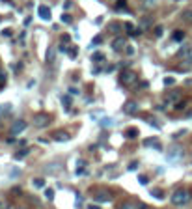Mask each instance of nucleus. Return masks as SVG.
Returning a JSON list of instances; mask_svg holds the SVG:
<instances>
[{
  "instance_id": "nucleus-34",
  "label": "nucleus",
  "mask_w": 192,
  "mask_h": 209,
  "mask_svg": "<svg viewBox=\"0 0 192 209\" xmlns=\"http://www.w3.org/2000/svg\"><path fill=\"white\" fill-rule=\"evenodd\" d=\"M62 22H71V17L69 15H62Z\"/></svg>"
},
{
  "instance_id": "nucleus-12",
  "label": "nucleus",
  "mask_w": 192,
  "mask_h": 209,
  "mask_svg": "<svg viewBox=\"0 0 192 209\" xmlns=\"http://www.w3.org/2000/svg\"><path fill=\"white\" fill-rule=\"evenodd\" d=\"M54 60H56V47L52 45V47L47 49V58H45V62H47V64H54Z\"/></svg>"
},
{
  "instance_id": "nucleus-35",
  "label": "nucleus",
  "mask_w": 192,
  "mask_h": 209,
  "mask_svg": "<svg viewBox=\"0 0 192 209\" xmlns=\"http://www.w3.org/2000/svg\"><path fill=\"white\" fill-rule=\"evenodd\" d=\"M119 28H121V26H119L118 22H114V24H112V32H119Z\"/></svg>"
},
{
  "instance_id": "nucleus-40",
  "label": "nucleus",
  "mask_w": 192,
  "mask_h": 209,
  "mask_svg": "<svg viewBox=\"0 0 192 209\" xmlns=\"http://www.w3.org/2000/svg\"><path fill=\"white\" fill-rule=\"evenodd\" d=\"M19 209H22V207H19Z\"/></svg>"
},
{
  "instance_id": "nucleus-41",
  "label": "nucleus",
  "mask_w": 192,
  "mask_h": 209,
  "mask_svg": "<svg viewBox=\"0 0 192 209\" xmlns=\"http://www.w3.org/2000/svg\"><path fill=\"white\" fill-rule=\"evenodd\" d=\"M0 110H2V108H0Z\"/></svg>"
},
{
  "instance_id": "nucleus-6",
  "label": "nucleus",
  "mask_w": 192,
  "mask_h": 209,
  "mask_svg": "<svg viewBox=\"0 0 192 209\" xmlns=\"http://www.w3.org/2000/svg\"><path fill=\"white\" fill-rule=\"evenodd\" d=\"M49 121H50V118H49V116H45V114H37V116L34 118V125H35V127H39V129H41V127H47V125H49Z\"/></svg>"
},
{
  "instance_id": "nucleus-42",
  "label": "nucleus",
  "mask_w": 192,
  "mask_h": 209,
  "mask_svg": "<svg viewBox=\"0 0 192 209\" xmlns=\"http://www.w3.org/2000/svg\"><path fill=\"white\" fill-rule=\"evenodd\" d=\"M6 2H7V0H6Z\"/></svg>"
},
{
  "instance_id": "nucleus-21",
  "label": "nucleus",
  "mask_w": 192,
  "mask_h": 209,
  "mask_svg": "<svg viewBox=\"0 0 192 209\" xmlns=\"http://www.w3.org/2000/svg\"><path fill=\"white\" fill-rule=\"evenodd\" d=\"M183 37H185V34H183V32H179V30H177V32H174V39H176V41H181Z\"/></svg>"
},
{
  "instance_id": "nucleus-18",
  "label": "nucleus",
  "mask_w": 192,
  "mask_h": 209,
  "mask_svg": "<svg viewBox=\"0 0 192 209\" xmlns=\"http://www.w3.org/2000/svg\"><path fill=\"white\" fill-rule=\"evenodd\" d=\"M119 209H138V206L133 204V202H123V204L119 206Z\"/></svg>"
},
{
  "instance_id": "nucleus-30",
  "label": "nucleus",
  "mask_w": 192,
  "mask_h": 209,
  "mask_svg": "<svg viewBox=\"0 0 192 209\" xmlns=\"http://www.w3.org/2000/svg\"><path fill=\"white\" fill-rule=\"evenodd\" d=\"M101 41H103V37H101V36H95V37H93V41H91V43H93V45H99V43H101Z\"/></svg>"
},
{
  "instance_id": "nucleus-33",
  "label": "nucleus",
  "mask_w": 192,
  "mask_h": 209,
  "mask_svg": "<svg viewBox=\"0 0 192 209\" xmlns=\"http://www.w3.org/2000/svg\"><path fill=\"white\" fill-rule=\"evenodd\" d=\"M151 194H153L155 198H162V192H161V191H151Z\"/></svg>"
},
{
  "instance_id": "nucleus-25",
  "label": "nucleus",
  "mask_w": 192,
  "mask_h": 209,
  "mask_svg": "<svg viewBox=\"0 0 192 209\" xmlns=\"http://www.w3.org/2000/svg\"><path fill=\"white\" fill-rule=\"evenodd\" d=\"M176 108H177V110H185V108H187V103H185V101H179V103L176 105Z\"/></svg>"
},
{
  "instance_id": "nucleus-9",
  "label": "nucleus",
  "mask_w": 192,
  "mask_h": 209,
  "mask_svg": "<svg viewBox=\"0 0 192 209\" xmlns=\"http://www.w3.org/2000/svg\"><path fill=\"white\" fill-rule=\"evenodd\" d=\"M39 17L43 19V21H50V17H52V13H50V7L49 6H39Z\"/></svg>"
},
{
  "instance_id": "nucleus-20",
  "label": "nucleus",
  "mask_w": 192,
  "mask_h": 209,
  "mask_svg": "<svg viewBox=\"0 0 192 209\" xmlns=\"http://www.w3.org/2000/svg\"><path fill=\"white\" fill-rule=\"evenodd\" d=\"M45 198H47V200H54V191H52V189H47V191H45Z\"/></svg>"
},
{
  "instance_id": "nucleus-3",
  "label": "nucleus",
  "mask_w": 192,
  "mask_h": 209,
  "mask_svg": "<svg viewBox=\"0 0 192 209\" xmlns=\"http://www.w3.org/2000/svg\"><path fill=\"white\" fill-rule=\"evenodd\" d=\"M179 58L185 64H192V45H183L179 50Z\"/></svg>"
},
{
  "instance_id": "nucleus-29",
  "label": "nucleus",
  "mask_w": 192,
  "mask_h": 209,
  "mask_svg": "<svg viewBox=\"0 0 192 209\" xmlns=\"http://www.w3.org/2000/svg\"><path fill=\"white\" fill-rule=\"evenodd\" d=\"M69 93H71V95H78V93H80V90H78V88H75V86H71V88H69Z\"/></svg>"
},
{
  "instance_id": "nucleus-37",
  "label": "nucleus",
  "mask_w": 192,
  "mask_h": 209,
  "mask_svg": "<svg viewBox=\"0 0 192 209\" xmlns=\"http://www.w3.org/2000/svg\"><path fill=\"white\" fill-rule=\"evenodd\" d=\"M136 168H138V163H131L129 164V170H136Z\"/></svg>"
},
{
  "instance_id": "nucleus-7",
  "label": "nucleus",
  "mask_w": 192,
  "mask_h": 209,
  "mask_svg": "<svg viewBox=\"0 0 192 209\" xmlns=\"http://www.w3.org/2000/svg\"><path fill=\"white\" fill-rule=\"evenodd\" d=\"M112 200V196L106 192V191H99V192H95V202H99V204H106V202H110Z\"/></svg>"
},
{
  "instance_id": "nucleus-36",
  "label": "nucleus",
  "mask_w": 192,
  "mask_h": 209,
  "mask_svg": "<svg viewBox=\"0 0 192 209\" xmlns=\"http://www.w3.org/2000/svg\"><path fill=\"white\" fill-rule=\"evenodd\" d=\"M174 82H176V80H174V78H172V77H170V78H168V77H166V78H164V84H166V86H168V84H174Z\"/></svg>"
},
{
  "instance_id": "nucleus-4",
  "label": "nucleus",
  "mask_w": 192,
  "mask_h": 209,
  "mask_svg": "<svg viewBox=\"0 0 192 209\" xmlns=\"http://www.w3.org/2000/svg\"><path fill=\"white\" fill-rule=\"evenodd\" d=\"M121 82L127 84V86L134 84V82H136V73H134V71H123V73H121Z\"/></svg>"
},
{
  "instance_id": "nucleus-8",
  "label": "nucleus",
  "mask_w": 192,
  "mask_h": 209,
  "mask_svg": "<svg viewBox=\"0 0 192 209\" xmlns=\"http://www.w3.org/2000/svg\"><path fill=\"white\" fill-rule=\"evenodd\" d=\"M181 101V92L179 90H172L170 93H168V97H166V103H179Z\"/></svg>"
},
{
  "instance_id": "nucleus-17",
  "label": "nucleus",
  "mask_w": 192,
  "mask_h": 209,
  "mask_svg": "<svg viewBox=\"0 0 192 209\" xmlns=\"http://www.w3.org/2000/svg\"><path fill=\"white\" fill-rule=\"evenodd\" d=\"M127 138H136L138 136V129H134V127H131V129H127Z\"/></svg>"
},
{
  "instance_id": "nucleus-10",
  "label": "nucleus",
  "mask_w": 192,
  "mask_h": 209,
  "mask_svg": "<svg viewBox=\"0 0 192 209\" xmlns=\"http://www.w3.org/2000/svg\"><path fill=\"white\" fill-rule=\"evenodd\" d=\"M52 138H54L56 142H67L71 136H69V133H65V131H56V133L52 135Z\"/></svg>"
},
{
  "instance_id": "nucleus-1",
  "label": "nucleus",
  "mask_w": 192,
  "mask_h": 209,
  "mask_svg": "<svg viewBox=\"0 0 192 209\" xmlns=\"http://www.w3.org/2000/svg\"><path fill=\"white\" fill-rule=\"evenodd\" d=\"M192 194L190 191H187V189H177L174 194H172V204L174 206H187L189 202H190Z\"/></svg>"
},
{
  "instance_id": "nucleus-19",
  "label": "nucleus",
  "mask_w": 192,
  "mask_h": 209,
  "mask_svg": "<svg viewBox=\"0 0 192 209\" xmlns=\"http://www.w3.org/2000/svg\"><path fill=\"white\" fill-rule=\"evenodd\" d=\"M30 153V148H24V150H21V151H17L15 153V159H22L24 155H28Z\"/></svg>"
},
{
  "instance_id": "nucleus-23",
  "label": "nucleus",
  "mask_w": 192,
  "mask_h": 209,
  "mask_svg": "<svg viewBox=\"0 0 192 209\" xmlns=\"http://www.w3.org/2000/svg\"><path fill=\"white\" fill-rule=\"evenodd\" d=\"M183 19L192 22V11H190V9H189V11H183Z\"/></svg>"
},
{
  "instance_id": "nucleus-27",
  "label": "nucleus",
  "mask_w": 192,
  "mask_h": 209,
  "mask_svg": "<svg viewBox=\"0 0 192 209\" xmlns=\"http://www.w3.org/2000/svg\"><path fill=\"white\" fill-rule=\"evenodd\" d=\"M162 32H164V30H162V26H155V36H157V37H161V36H162Z\"/></svg>"
},
{
  "instance_id": "nucleus-22",
  "label": "nucleus",
  "mask_w": 192,
  "mask_h": 209,
  "mask_svg": "<svg viewBox=\"0 0 192 209\" xmlns=\"http://www.w3.org/2000/svg\"><path fill=\"white\" fill-rule=\"evenodd\" d=\"M149 24H151V21H149V19H142V21H140V28H148Z\"/></svg>"
},
{
  "instance_id": "nucleus-11",
  "label": "nucleus",
  "mask_w": 192,
  "mask_h": 209,
  "mask_svg": "<svg viewBox=\"0 0 192 209\" xmlns=\"http://www.w3.org/2000/svg\"><path fill=\"white\" fill-rule=\"evenodd\" d=\"M179 157H183V150H181V148L176 146V148H172V150L168 151V159H170V161H176V159H179Z\"/></svg>"
},
{
  "instance_id": "nucleus-28",
  "label": "nucleus",
  "mask_w": 192,
  "mask_h": 209,
  "mask_svg": "<svg viewBox=\"0 0 192 209\" xmlns=\"http://www.w3.org/2000/svg\"><path fill=\"white\" fill-rule=\"evenodd\" d=\"M103 58H105V56H103L101 52H97V54H93V58H91V60H93V62H101Z\"/></svg>"
},
{
  "instance_id": "nucleus-13",
  "label": "nucleus",
  "mask_w": 192,
  "mask_h": 209,
  "mask_svg": "<svg viewBox=\"0 0 192 209\" xmlns=\"http://www.w3.org/2000/svg\"><path fill=\"white\" fill-rule=\"evenodd\" d=\"M112 49H114V50H123V49H125V39H123V37H118V39L114 41Z\"/></svg>"
},
{
  "instance_id": "nucleus-26",
  "label": "nucleus",
  "mask_w": 192,
  "mask_h": 209,
  "mask_svg": "<svg viewBox=\"0 0 192 209\" xmlns=\"http://www.w3.org/2000/svg\"><path fill=\"white\" fill-rule=\"evenodd\" d=\"M116 7H127V0H118L116 2Z\"/></svg>"
},
{
  "instance_id": "nucleus-38",
  "label": "nucleus",
  "mask_w": 192,
  "mask_h": 209,
  "mask_svg": "<svg viewBox=\"0 0 192 209\" xmlns=\"http://www.w3.org/2000/svg\"><path fill=\"white\" fill-rule=\"evenodd\" d=\"M88 209H101V207H99L97 204H90V206H88Z\"/></svg>"
},
{
  "instance_id": "nucleus-39",
  "label": "nucleus",
  "mask_w": 192,
  "mask_h": 209,
  "mask_svg": "<svg viewBox=\"0 0 192 209\" xmlns=\"http://www.w3.org/2000/svg\"><path fill=\"white\" fill-rule=\"evenodd\" d=\"M172 2H181V0H172Z\"/></svg>"
},
{
  "instance_id": "nucleus-32",
  "label": "nucleus",
  "mask_w": 192,
  "mask_h": 209,
  "mask_svg": "<svg viewBox=\"0 0 192 209\" xmlns=\"http://www.w3.org/2000/svg\"><path fill=\"white\" fill-rule=\"evenodd\" d=\"M138 181H140L142 185H148V178H146V176H140V178H138Z\"/></svg>"
},
{
  "instance_id": "nucleus-5",
  "label": "nucleus",
  "mask_w": 192,
  "mask_h": 209,
  "mask_svg": "<svg viewBox=\"0 0 192 209\" xmlns=\"http://www.w3.org/2000/svg\"><path fill=\"white\" fill-rule=\"evenodd\" d=\"M138 108H140V105H138L136 101H127V103L123 105V112H125V114H136Z\"/></svg>"
},
{
  "instance_id": "nucleus-15",
  "label": "nucleus",
  "mask_w": 192,
  "mask_h": 209,
  "mask_svg": "<svg viewBox=\"0 0 192 209\" xmlns=\"http://www.w3.org/2000/svg\"><path fill=\"white\" fill-rule=\"evenodd\" d=\"M32 183H34L35 189H43V187H45V179H43V178H35Z\"/></svg>"
},
{
  "instance_id": "nucleus-14",
  "label": "nucleus",
  "mask_w": 192,
  "mask_h": 209,
  "mask_svg": "<svg viewBox=\"0 0 192 209\" xmlns=\"http://www.w3.org/2000/svg\"><path fill=\"white\" fill-rule=\"evenodd\" d=\"M144 146H155L157 150H161V144H159L157 138H146V140H144Z\"/></svg>"
},
{
  "instance_id": "nucleus-24",
  "label": "nucleus",
  "mask_w": 192,
  "mask_h": 209,
  "mask_svg": "<svg viewBox=\"0 0 192 209\" xmlns=\"http://www.w3.org/2000/svg\"><path fill=\"white\" fill-rule=\"evenodd\" d=\"M125 30H127V32H131V34H134V32H136V30H134V26H133L131 22H125Z\"/></svg>"
},
{
  "instance_id": "nucleus-16",
  "label": "nucleus",
  "mask_w": 192,
  "mask_h": 209,
  "mask_svg": "<svg viewBox=\"0 0 192 209\" xmlns=\"http://www.w3.org/2000/svg\"><path fill=\"white\" fill-rule=\"evenodd\" d=\"M62 105H63V108H65V110H69V108H71V97L63 95V97H62Z\"/></svg>"
},
{
  "instance_id": "nucleus-2",
  "label": "nucleus",
  "mask_w": 192,
  "mask_h": 209,
  "mask_svg": "<svg viewBox=\"0 0 192 209\" xmlns=\"http://www.w3.org/2000/svg\"><path fill=\"white\" fill-rule=\"evenodd\" d=\"M26 125H28V123H26L24 120H17V121H13V125L9 127V133H11L13 136H19V135L26 129Z\"/></svg>"
},
{
  "instance_id": "nucleus-31",
  "label": "nucleus",
  "mask_w": 192,
  "mask_h": 209,
  "mask_svg": "<svg viewBox=\"0 0 192 209\" xmlns=\"http://www.w3.org/2000/svg\"><path fill=\"white\" fill-rule=\"evenodd\" d=\"M4 82H6V71L0 69V84H4Z\"/></svg>"
}]
</instances>
